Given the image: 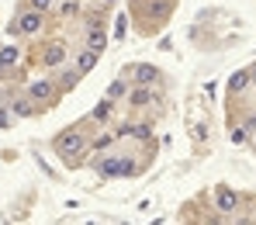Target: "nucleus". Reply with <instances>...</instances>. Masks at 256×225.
Segmentation results:
<instances>
[{
    "mask_svg": "<svg viewBox=\"0 0 256 225\" xmlns=\"http://www.w3.org/2000/svg\"><path fill=\"white\" fill-rule=\"evenodd\" d=\"M52 146H56L59 160H70V163H73V160H80V156L86 152V138L76 132V128H70V132L56 135V142H52Z\"/></svg>",
    "mask_w": 256,
    "mask_h": 225,
    "instance_id": "1",
    "label": "nucleus"
},
{
    "mask_svg": "<svg viewBox=\"0 0 256 225\" xmlns=\"http://www.w3.org/2000/svg\"><path fill=\"white\" fill-rule=\"evenodd\" d=\"M94 170L100 174V177H128V174H135V166H132V160H122V156H104V160H94Z\"/></svg>",
    "mask_w": 256,
    "mask_h": 225,
    "instance_id": "2",
    "label": "nucleus"
},
{
    "mask_svg": "<svg viewBox=\"0 0 256 225\" xmlns=\"http://www.w3.org/2000/svg\"><path fill=\"white\" fill-rule=\"evenodd\" d=\"M38 32H42V10H24L10 24V35H38Z\"/></svg>",
    "mask_w": 256,
    "mask_h": 225,
    "instance_id": "3",
    "label": "nucleus"
},
{
    "mask_svg": "<svg viewBox=\"0 0 256 225\" xmlns=\"http://www.w3.org/2000/svg\"><path fill=\"white\" fill-rule=\"evenodd\" d=\"M214 204H218V212H222V215H232V212H236V204H239V198H236V190L218 187V190H214Z\"/></svg>",
    "mask_w": 256,
    "mask_h": 225,
    "instance_id": "4",
    "label": "nucleus"
},
{
    "mask_svg": "<svg viewBox=\"0 0 256 225\" xmlns=\"http://www.w3.org/2000/svg\"><path fill=\"white\" fill-rule=\"evenodd\" d=\"M28 97H32V100H38V104H48V100L56 97V87H52L48 80H35V84L28 87Z\"/></svg>",
    "mask_w": 256,
    "mask_h": 225,
    "instance_id": "5",
    "label": "nucleus"
},
{
    "mask_svg": "<svg viewBox=\"0 0 256 225\" xmlns=\"http://www.w3.org/2000/svg\"><path fill=\"white\" fill-rule=\"evenodd\" d=\"M128 73H132V76H135V84H146V87H149V84H152V80H156V76H160V73H156V70H152V66H146V62H138V66H132V70H128Z\"/></svg>",
    "mask_w": 256,
    "mask_h": 225,
    "instance_id": "6",
    "label": "nucleus"
},
{
    "mask_svg": "<svg viewBox=\"0 0 256 225\" xmlns=\"http://www.w3.org/2000/svg\"><path fill=\"white\" fill-rule=\"evenodd\" d=\"M128 100H132V108H146V104L152 100V90L146 87V84H138V87L128 94Z\"/></svg>",
    "mask_w": 256,
    "mask_h": 225,
    "instance_id": "7",
    "label": "nucleus"
},
{
    "mask_svg": "<svg viewBox=\"0 0 256 225\" xmlns=\"http://www.w3.org/2000/svg\"><path fill=\"white\" fill-rule=\"evenodd\" d=\"M97 59H100V52H94V48L80 52V59H76V70H80V76H84V73H90V70L97 66Z\"/></svg>",
    "mask_w": 256,
    "mask_h": 225,
    "instance_id": "8",
    "label": "nucleus"
},
{
    "mask_svg": "<svg viewBox=\"0 0 256 225\" xmlns=\"http://www.w3.org/2000/svg\"><path fill=\"white\" fill-rule=\"evenodd\" d=\"M104 45H108V35H104L100 28H90V32H86V48H94V52H104Z\"/></svg>",
    "mask_w": 256,
    "mask_h": 225,
    "instance_id": "9",
    "label": "nucleus"
},
{
    "mask_svg": "<svg viewBox=\"0 0 256 225\" xmlns=\"http://www.w3.org/2000/svg\"><path fill=\"white\" fill-rule=\"evenodd\" d=\"M62 59H66V48H62V45H48V48H45V66H62Z\"/></svg>",
    "mask_w": 256,
    "mask_h": 225,
    "instance_id": "10",
    "label": "nucleus"
},
{
    "mask_svg": "<svg viewBox=\"0 0 256 225\" xmlns=\"http://www.w3.org/2000/svg\"><path fill=\"white\" fill-rule=\"evenodd\" d=\"M246 87H250V73H232L228 76V90L232 94H242Z\"/></svg>",
    "mask_w": 256,
    "mask_h": 225,
    "instance_id": "11",
    "label": "nucleus"
},
{
    "mask_svg": "<svg viewBox=\"0 0 256 225\" xmlns=\"http://www.w3.org/2000/svg\"><path fill=\"white\" fill-rule=\"evenodd\" d=\"M122 135H135V138H149V135H152V128H149V125H125V128L118 132V138H122Z\"/></svg>",
    "mask_w": 256,
    "mask_h": 225,
    "instance_id": "12",
    "label": "nucleus"
},
{
    "mask_svg": "<svg viewBox=\"0 0 256 225\" xmlns=\"http://www.w3.org/2000/svg\"><path fill=\"white\" fill-rule=\"evenodd\" d=\"M90 118H94V122H108V118H111V100H100V104L90 111Z\"/></svg>",
    "mask_w": 256,
    "mask_h": 225,
    "instance_id": "13",
    "label": "nucleus"
},
{
    "mask_svg": "<svg viewBox=\"0 0 256 225\" xmlns=\"http://www.w3.org/2000/svg\"><path fill=\"white\" fill-rule=\"evenodd\" d=\"M76 80H80V70H66V73H59V87H62V90L76 87Z\"/></svg>",
    "mask_w": 256,
    "mask_h": 225,
    "instance_id": "14",
    "label": "nucleus"
},
{
    "mask_svg": "<svg viewBox=\"0 0 256 225\" xmlns=\"http://www.w3.org/2000/svg\"><path fill=\"white\" fill-rule=\"evenodd\" d=\"M0 62H4V66L18 62V48H14V45H4V48H0Z\"/></svg>",
    "mask_w": 256,
    "mask_h": 225,
    "instance_id": "15",
    "label": "nucleus"
},
{
    "mask_svg": "<svg viewBox=\"0 0 256 225\" xmlns=\"http://www.w3.org/2000/svg\"><path fill=\"white\" fill-rule=\"evenodd\" d=\"M14 111H18L21 118H28V114H35V108H32V100H14Z\"/></svg>",
    "mask_w": 256,
    "mask_h": 225,
    "instance_id": "16",
    "label": "nucleus"
},
{
    "mask_svg": "<svg viewBox=\"0 0 256 225\" xmlns=\"http://www.w3.org/2000/svg\"><path fill=\"white\" fill-rule=\"evenodd\" d=\"M122 94H125V84H122V80H114V84L108 87V97H111V100H114V97H122Z\"/></svg>",
    "mask_w": 256,
    "mask_h": 225,
    "instance_id": "17",
    "label": "nucleus"
},
{
    "mask_svg": "<svg viewBox=\"0 0 256 225\" xmlns=\"http://www.w3.org/2000/svg\"><path fill=\"white\" fill-rule=\"evenodd\" d=\"M28 4H32V10H48V7H52V0H28Z\"/></svg>",
    "mask_w": 256,
    "mask_h": 225,
    "instance_id": "18",
    "label": "nucleus"
},
{
    "mask_svg": "<svg viewBox=\"0 0 256 225\" xmlns=\"http://www.w3.org/2000/svg\"><path fill=\"white\" fill-rule=\"evenodd\" d=\"M114 138H118V135H100V138H97V149H108V146H111V142H114Z\"/></svg>",
    "mask_w": 256,
    "mask_h": 225,
    "instance_id": "19",
    "label": "nucleus"
},
{
    "mask_svg": "<svg viewBox=\"0 0 256 225\" xmlns=\"http://www.w3.org/2000/svg\"><path fill=\"white\" fill-rule=\"evenodd\" d=\"M114 24H118V28H114V35H118V38H125V24H128V21H125V14H122V18H118Z\"/></svg>",
    "mask_w": 256,
    "mask_h": 225,
    "instance_id": "20",
    "label": "nucleus"
},
{
    "mask_svg": "<svg viewBox=\"0 0 256 225\" xmlns=\"http://www.w3.org/2000/svg\"><path fill=\"white\" fill-rule=\"evenodd\" d=\"M232 142L242 146V142H246V132H242V128H232Z\"/></svg>",
    "mask_w": 256,
    "mask_h": 225,
    "instance_id": "21",
    "label": "nucleus"
},
{
    "mask_svg": "<svg viewBox=\"0 0 256 225\" xmlns=\"http://www.w3.org/2000/svg\"><path fill=\"white\" fill-rule=\"evenodd\" d=\"M7 125H10V114H7V111L0 108V128H7Z\"/></svg>",
    "mask_w": 256,
    "mask_h": 225,
    "instance_id": "22",
    "label": "nucleus"
},
{
    "mask_svg": "<svg viewBox=\"0 0 256 225\" xmlns=\"http://www.w3.org/2000/svg\"><path fill=\"white\" fill-rule=\"evenodd\" d=\"M104 4H114V0H104Z\"/></svg>",
    "mask_w": 256,
    "mask_h": 225,
    "instance_id": "23",
    "label": "nucleus"
},
{
    "mask_svg": "<svg viewBox=\"0 0 256 225\" xmlns=\"http://www.w3.org/2000/svg\"><path fill=\"white\" fill-rule=\"evenodd\" d=\"M0 70H4V62H0Z\"/></svg>",
    "mask_w": 256,
    "mask_h": 225,
    "instance_id": "24",
    "label": "nucleus"
}]
</instances>
